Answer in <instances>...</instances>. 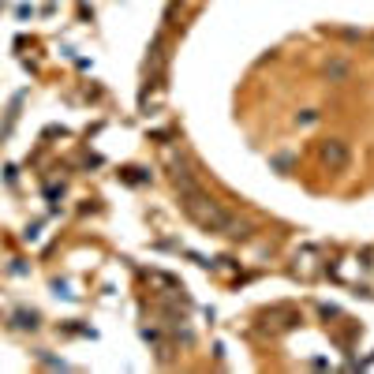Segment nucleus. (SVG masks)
<instances>
[{
    "instance_id": "1",
    "label": "nucleus",
    "mask_w": 374,
    "mask_h": 374,
    "mask_svg": "<svg viewBox=\"0 0 374 374\" xmlns=\"http://www.w3.org/2000/svg\"><path fill=\"white\" fill-rule=\"evenodd\" d=\"M176 187H180V203L187 210V217H191L198 229H206V232H221V236H229V239H244L251 236V225L247 221H239L232 217L229 210H221L213 198L198 187L187 172H176Z\"/></svg>"
},
{
    "instance_id": "2",
    "label": "nucleus",
    "mask_w": 374,
    "mask_h": 374,
    "mask_svg": "<svg viewBox=\"0 0 374 374\" xmlns=\"http://www.w3.org/2000/svg\"><path fill=\"white\" fill-rule=\"evenodd\" d=\"M318 162H322L329 172H344L352 165V150H348V142H341V139H326V142H318Z\"/></svg>"
},
{
    "instance_id": "3",
    "label": "nucleus",
    "mask_w": 374,
    "mask_h": 374,
    "mask_svg": "<svg viewBox=\"0 0 374 374\" xmlns=\"http://www.w3.org/2000/svg\"><path fill=\"white\" fill-rule=\"evenodd\" d=\"M326 75L333 79V83H344V79L352 75V64H348V60H329V64H326Z\"/></svg>"
},
{
    "instance_id": "4",
    "label": "nucleus",
    "mask_w": 374,
    "mask_h": 374,
    "mask_svg": "<svg viewBox=\"0 0 374 374\" xmlns=\"http://www.w3.org/2000/svg\"><path fill=\"white\" fill-rule=\"evenodd\" d=\"M314 120H318V113H303V116H296V124H300V128H311Z\"/></svg>"
}]
</instances>
